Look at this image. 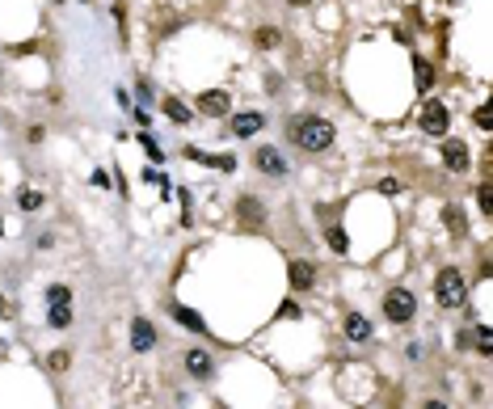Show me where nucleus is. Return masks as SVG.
I'll return each mask as SVG.
<instances>
[{
    "mask_svg": "<svg viewBox=\"0 0 493 409\" xmlns=\"http://www.w3.org/2000/svg\"><path fill=\"white\" fill-rule=\"evenodd\" d=\"M287 139L304 152H329L338 139V127L320 114H295V119H287Z\"/></svg>",
    "mask_w": 493,
    "mask_h": 409,
    "instance_id": "f257e3e1",
    "label": "nucleus"
},
{
    "mask_svg": "<svg viewBox=\"0 0 493 409\" xmlns=\"http://www.w3.org/2000/svg\"><path fill=\"white\" fill-rule=\"evenodd\" d=\"M434 295H438L443 308H464V304H468V283H464V275H460L456 266H443V270H438V279H434Z\"/></svg>",
    "mask_w": 493,
    "mask_h": 409,
    "instance_id": "f03ea898",
    "label": "nucleus"
},
{
    "mask_svg": "<svg viewBox=\"0 0 493 409\" xmlns=\"http://www.w3.org/2000/svg\"><path fill=\"white\" fill-rule=\"evenodd\" d=\"M417 313V295L405 291V287H392L388 295H383V317H388L392 325H409Z\"/></svg>",
    "mask_w": 493,
    "mask_h": 409,
    "instance_id": "7ed1b4c3",
    "label": "nucleus"
},
{
    "mask_svg": "<svg viewBox=\"0 0 493 409\" xmlns=\"http://www.w3.org/2000/svg\"><path fill=\"white\" fill-rule=\"evenodd\" d=\"M194 110L207 114V119H228V110H232V93H228V89H207V93L194 97Z\"/></svg>",
    "mask_w": 493,
    "mask_h": 409,
    "instance_id": "20e7f679",
    "label": "nucleus"
},
{
    "mask_svg": "<svg viewBox=\"0 0 493 409\" xmlns=\"http://www.w3.org/2000/svg\"><path fill=\"white\" fill-rule=\"evenodd\" d=\"M261 131H266V114H261V110H241V114L228 119V135H232V139H253V135H261Z\"/></svg>",
    "mask_w": 493,
    "mask_h": 409,
    "instance_id": "39448f33",
    "label": "nucleus"
},
{
    "mask_svg": "<svg viewBox=\"0 0 493 409\" xmlns=\"http://www.w3.org/2000/svg\"><path fill=\"white\" fill-rule=\"evenodd\" d=\"M253 165H257L266 177H287V169H291V165H287V157H283L279 148H270V143H261V148L253 152Z\"/></svg>",
    "mask_w": 493,
    "mask_h": 409,
    "instance_id": "423d86ee",
    "label": "nucleus"
},
{
    "mask_svg": "<svg viewBox=\"0 0 493 409\" xmlns=\"http://www.w3.org/2000/svg\"><path fill=\"white\" fill-rule=\"evenodd\" d=\"M422 131H426V135H438V139L447 135V106H443V101H426V110H422Z\"/></svg>",
    "mask_w": 493,
    "mask_h": 409,
    "instance_id": "0eeeda50",
    "label": "nucleus"
},
{
    "mask_svg": "<svg viewBox=\"0 0 493 409\" xmlns=\"http://www.w3.org/2000/svg\"><path fill=\"white\" fill-rule=\"evenodd\" d=\"M182 363H186V372H190L194 380H211V376H215V359H211L202 346H190Z\"/></svg>",
    "mask_w": 493,
    "mask_h": 409,
    "instance_id": "6e6552de",
    "label": "nucleus"
},
{
    "mask_svg": "<svg viewBox=\"0 0 493 409\" xmlns=\"http://www.w3.org/2000/svg\"><path fill=\"white\" fill-rule=\"evenodd\" d=\"M443 165H447L451 173H464V169L472 165V157H468V148H464L460 139H447V135H443Z\"/></svg>",
    "mask_w": 493,
    "mask_h": 409,
    "instance_id": "1a4fd4ad",
    "label": "nucleus"
},
{
    "mask_svg": "<svg viewBox=\"0 0 493 409\" xmlns=\"http://www.w3.org/2000/svg\"><path fill=\"white\" fill-rule=\"evenodd\" d=\"M152 346H156V325H152L148 317H135V321H131V350L148 354Z\"/></svg>",
    "mask_w": 493,
    "mask_h": 409,
    "instance_id": "9d476101",
    "label": "nucleus"
},
{
    "mask_svg": "<svg viewBox=\"0 0 493 409\" xmlns=\"http://www.w3.org/2000/svg\"><path fill=\"white\" fill-rule=\"evenodd\" d=\"M342 333H346V342H367V338H371V321H367L363 313H346Z\"/></svg>",
    "mask_w": 493,
    "mask_h": 409,
    "instance_id": "9b49d317",
    "label": "nucleus"
},
{
    "mask_svg": "<svg viewBox=\"0 0 493 409\" xmlns=\"http://www.w3.org/2000/svg\"><path fill=\"white\" fill-rule=\"evenodd\" d=\"M287 275H291V287H295V291H308V287L316 283V266H312V262H304V258H300V262H291V266H287Z\"/></svg>",
    "mask_w": 493,
    "mask_h": 409,
    "instance_id": "f8f14e48",
    "label": "nucleus"
},
{
    "mask_svg": "<svg viewBox=\"0 0 493 409\" xmlns=\"http://www.w3.org/2000/svg\"><path fill=\"white\" fill-rule=\"evenodd\" d=\"M169 313H173V321H178V325H186L190 333H198V338H207V321H202L198 313H190V308H182V304H169Z\"/></svg>",
    "mask_w": 493,
    "mask_h": 409,
    "instance_id": "ddd939ff",
    "label": "nucleus"
},
{
    "mask_svg": "<svg viewBox=\"0 0 493 409\" xmlns=\"http://www.w3.org/2000/svg\"><path fill=\"white\" fill-rule=\"evenodd\" d=\"M236 207H241V220H245V228H257V224H266V207H261V202H257L253 194H245V198L236 202Z\"/></svg>",
    "mask_w": 493,
    "mask_h": 409,
    "instance_id": "4468645a",
    "label": "nucleus"
},
{
    "mask_svg": "<svg viewBox=\"0 0 493 409\" xmlns=\"http://www.w3.org/2000/svg\"><path fill=\"white\" fill-rule=\"evenodd\" d=\"M186 157L198 161V165H211V169H224V173L236 169V157H211V152H198V148H186Z\"/></svg>",
    "mask_w": 493,
    "mask_h": 409,
    "instance_id": "2eb2a0df",
    "label": "nucleus"
},
{
    "mask_svg": "<svg viewBox=\"0 0 493 409\" xmlns=\"http://www.w3.org/2000/svg\"><path fill=\"white\" fill-rule=\"evenodd\" d=\"M156 106H160L164 114H169L173 123H190V119H194V110H190V106H182L178 97H164V101H156Z\"/></svg>",
    "mask_w": 493,
    "mask_h": 409,
    "instance_id": "dca6fc26",
    "label": "nucleus"
},
{
    "mask_svg": "<svg viewBox=\"0 0 493 409\" xmlns=\"http://www.w3.org/2000/svg\"><path fill=\"white\" fill-rule=\"evenodd\" d=\"M46 325L51 329H68L72 325V308H68V304H51V308H46Z\"/></svg>",
    "mask_w": 493,
    "mask_h": 409,
    "instance_id": "f3484780",
    "label": "nucleus"
},
{
    "mask_svg": "<svg viewBox=\"0 0 493 409\" xmlns=\"http://www.w3.org/2000/svg\"><path fill=\"white\" fill-rule=\"evenodd\" d=\"M17 207H21L26 216H34V211L42 207V194H38V190H26V186H21V190H17Z\"/></svg>",
    "mask_w": 493,
    "mask_h": 409,
    "instance_id": "a211bd4d",
    "label": "nucleus"
},
{
    "mask_svg": "<svg viewBox=\"0 0 493 409\" xmlns=\"http://www.w3.org/2000/svg\"><path fill=\"white\" fill-rule=\"evenodd\" d=\"M472 346H476L481 354H493V329H489V325H481V329H472Z\"/></svg>",
    "mask_w": 493,
    "mask_h": 409,
    "instance_id": "6ab92c4d",
    "label": "nucleus"
},
{
    "mask_svg": "<svg viewBox=\"0 0 493 409\" xmlns=\"http://www.w3.org/2000/svg\"><path fill=\"white\" fill-rule=\"evenodd\" d=\"M253 38H257V46H266V51H270V46H279V42H283V30H274V26H261V30H257Z\"/></svg>",
    "mask_w": 493,
    "mask_h": 409,
    "instance_id": "aec40b11",
    "label": "nucleus"
},
{
    "mask_svg": "<svg viewBox=\"0 0 493 409\" xmlns=\"http://www.w3.org/2000/svg\"><path fill=\"white\" fill-rule=\"evenodd\" d=\"M325 236H329V245H334V253H346V249H350V241H346V232H342V224H334V228H329Z\"/></svg>",
    "mask_w": 493,
    "mask_h": 409,
    "instance_id": "412c9836",
    "label": "nucleus"
},
{
    "mask_svg": "<svg viewBox=\"0 0 493 409\" xmlns=\"http://www.w3.org/2000/svg\"><path fill=\"white\" fill-rule=\"evenodd\" d=\"M46 304H72V287H64V283H55V287L46 291Z\"/></svg>",
    "mask_w": 493,
    "mask_h": 409,
    "instance_id": "4be33fe9",
    "label": "nucleus"
},
{
    "mask_svg": "<svg viewBox=\"0 0 493 409\" xmlns=\"http://www.w3.org/2000/svg\"><path fill=\"white\" fill-rule=\"evenodd\" d=\"M447 228H451L456 236H464V232H468V220H464V216H460L456 207H447Z\"/></svg>",
    "mask_w": 493,
    "mask_h": 409,
    "instance_id": "5701e85b",
    "label": "nucleus"
},
{
    "mask_svg": "<svg viewBox=\"0 0 493 409\" xmlns=\"http://www.w3.org/2000/svg\"><path fill=\"white\" fill-rule=\"evenodd\" d=\"M139 143H144V148H148V157H152V161H164V152H160V148H156V139H152V135H148V131H139Z\"/></svg>",
    "mask_w": 493,
    "mask_h": 409,
    "instance_id": "b1692460",
    "label": "nucleus"
},
{
    "mask_svg": "<svg viewBox=\"0 0 493 409\" xmlns=\"http://www.w3.org/2000/svg\"><path fill=\"white\" fill-rule=\"evenodd\" d=\"M476 127H481V131H489V127H493V106H489V101L476 110Z\"/></svg>",
    "mask_w": 493,
    "mask_h": 409,
    "instance_id": "393cba45",
    "label": "nucleus"
},
{
    "mask_svg": "<svg viewBox=\"0 0 493 409\" xmlns=\"http://www.w3.org/2000/svg\"><path fill=\"white\" fill-rule=\"evenodd\" d=\"M413 68H417V89H426V85H430V76H434V72H430V64H426V60H413Z\"/></svg>",
    "mask_w": 493,
    "mask_h": 409,
    "instance_id": "a878e982",
    "label": "nucleus"
},
{
    "mask_svg": "<svg viewBox=\"0 0 493 409\" xmlns=\"http://www.w3.org/2000/svg\"><path fill=\"white\" fill-rule=\"evenodd\" d=\"M46 363H51V372H64V367H68V354H64V350H55Z\"/></svg>",
    "mask_w": 493,
    "mask_h": 409,
    "instance_id": "bb28decb",
    "label": "nucleus"
},
{
    "mask_svg": "<svg viewBox=\"0 0 493 409\" xmlns=\"http://www.w3.org/2000/svg\"><path fill=\"white\" fill-rule=\"evenodd\" d=\"M481 211H493V190L481 186Z\"/></svg>",
    "mask_w": 493,
    "mask_h": 409,
    "instance_id": "cd10ccee",
    "label": "nucleus"
},
{
    "mask_svg": "<svg viewBox=\"0 0 493 409\" xmlns=\"http://www.w3.org/2000/svg\"><path fill=\"white\" fill-rule=\"evenodd\" d=\"M379 190H383V194H401V182H392V177H383V182H379Z\"/></svg>",
    "mask_w": 493,
    "mask_h": 409,
    "instance_id": "c85d7f7f",
    "label": "nucleus"
},
{
    "mask_svg": "<svg viewBox=\"0 0 493 409\" xmlns=\"http://www.w3.org/2000/svg\"><path fill=\"white\" fill-rule=\"evenodd\" d=\"M139 101H144V106H156V101H152V89H148V80H139Z\"/></svg>",
    "mask_w": 493,
    "mask_h": 409,
    "instance_id": "c756f323",
    "label": "nucleus"
},
{
    "mask_svg": "<svg viewBox=\"0 0 493 409\" xmlns=\"http://www.w3.org/2000/svg\"><path fill=\"white\" fill-rule=\"evenodd\" d=\"M114 97H119V106H123V110H131V93H127V89H114Z\"/></svg>",
    "mask_w": 493,
    "mask_h": 409,
    "instance_id": "7c9ffc66",
    "label": "nucleus"
},
{
    "mask_svg": "<svg viewBox=\"0 0 493 409\" xmlns=\"http://www.w3.org/2000/svg\"><path fill=\"white\" fill-rule=\"evenodd\" d=\"M46 139V127H30V143H42Z\"/></svg>",
    "mask_w": 493,
    "mask_h": 409,
    "instance_id": "2f4dec72",
    "label": "nucleus"
},
{
    "mask_svg": "<svg viewBox=\"0 0 493 409\" xmlns=\"http://www.w3.org/2000/svg\"><path fill=\"white\" fill-rule=\"evenodd\" d=\"M287 5H295V9H308V5H312V0H287Z\"/></svg>",
    "mask_w": 493,
    "mask_h": 409,
    "instance_id": "473e14b6",
    "label": "nucleus"
},
{
    "mask_svg": "<svg viewBox=\"0 0 493 409\" xmlns=\"http://www.w3.org/2000/svg\"><path fill=\"white\" fill-rule=\"evenodd\" d=\"M0 236H5V220H0Z\"/></svg>",
    "mask_w": 493,
    "mask_h": 409,
    "instance_id": "72a5a7b5",
    "label": "nucleus"
},
{
    "mask_svg": "<svg viewBox=\"0 0 493 409\" xmlns=\"http://www.w3.org/2000/svg\"><path fill=\"white\" fill-rule=\"evenodd\" d=\"M80 5H93V0H80Z\"/></svg>",
    "mask_w": 493,
    "mask_h": 409,
    "instance_id": "f704fd0d",
    "label": "nucleus"
},
{
    "mask_svg": "<svg viewBox=\"0 0 493 409\" xmlns=\"http://www.w3.org/2000/svg\"><path fill=\"white\" fill-rule=\"evenodd\" d=\"M0 80H5V72H0Z\"/></svg>",
    "mask_w": 493,
    "mask_h": 409,
    "instance_id": "c9c22d12",
    "label": "nucleus"
}]
</instances>
